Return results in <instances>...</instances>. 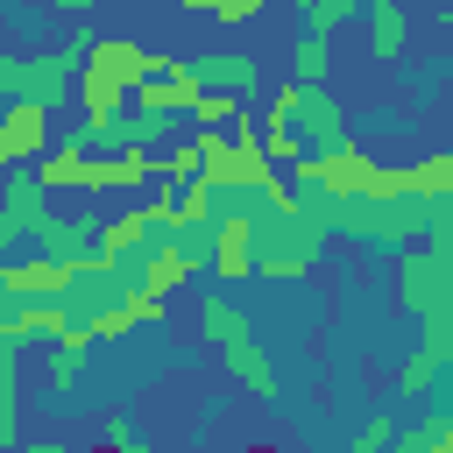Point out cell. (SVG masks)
<instances>
[{"label": "cell", "instance_id": "4316f807", "mask_svg": "<svg viewBox=\"0 0 453 453\" xmlns=\"http://www.w3.org/2000/svg\"><path fill=\"white\" fill-rule=\"evenodd\" d=\"M106 439H113V446H142V432L127 425V411H106Z\"/></svg>", "mask_w": 453, "mask_h": 453}, {"label": "cell", "instance_id": "d4e9b609", "mask_svg": "<svg viewBox=\"0 0 453 453\" xmlns=\"http://www.w3.org/2000/svg\"><path fill=\"white\" fill-rule=\"evenodd\" d=\"M262 7H269V0H219V7H212V21H219V28H241V21H255Z\"/></svg>", "mask_w": 453, "mask_h": 453}, {"label": "cell", "instance_id": "8992f818", "mask_svg": "<svg viewBox=\"0 0 453 453\" xmlns=\"http://www.w3.org/2000/svg\"><path fill=\"white\" fill-rule=\"evenodd\" d=\"M163 311H170V297L149 290V283H134V290H120V297L92 319V333H99V340H120V333H134V326H163Z\"/></svg>", "mask_w": 453, "mask_h": 453}, {"label": "cell", "instance_id": "d6986e66", "mask_svg": "<svg viewBox=\"0 0 453 453\" xmlns=\"http://www.w3.org/2000/svg\"><path fill=\"white\" fill-rule=\"evenodd\" d=\"M396 453H453V411H439V418L396 432Z\"/></svg>", "mask_w": 453, "mask_h": 453}, {"label": "cell", "instance_id": "ba28073f", "mask_svg": "<svg viewBox=\"0 0 453 453\" xmlns=\"http://www.w3.org/2000/svg\"><path fill=\"white\" fill-rule=\"evenodd\" d=\"M35 248H50V255H64V262L99 255V212H50V219L35 226Z\"/></svg>", "mask_w": 453, "mask_h": 453}, {"label": "cell", "instance_id": "44dd1931", "mask_svg": "<svg viewBox=\"0 0 453 453\" xmlns=\"http://www.w3.org/2000/svg\"><path fill=\"white\" fill-rule=\"evenodd\" d=\"M262 142H269V156H276V170H297V163L311 156V142H304V127H269V120H262Z\"/></svg>", "mask_w": 453, "mask_h": 453}, {"label": "cell", "instance_id": "9a60e30c", "mask_svg": "<svg viewBox=\"0 0 453 453\" xmlns=\"http://www.w3.org/2000/svg\"><path fill=\"white\" fill-rule=\"evenodd\" d=\"M21 432V340H0V446Z\"/></svg>", "mask_w": 453, "mask_h": 453}, {"label": "cell", "instance_id": "4fadbf2b", "mask_svg": "<svg viewBox=\"0 0 453 453\" xmlns=\"http://www.w3.org/2000/svg\"><path fill=\"white\" fill-rule=\"evenodd\" d=\"M92 326H71V333H57V347H50V361H42V375H50V389H71L78 375H85V354H92Z\"/></svg>", "mask_w": 453, "mask_h": 453}, {"label": "cell", "instance_id": "ac0fdd59", "mask_svg": "<svg viewBox=\"0 0 453 453\" xmlns=\"http://www.w3.org/2000/svg\"><path fill=\"white\" fill-rule=\"evenodd\" d=\"M326 71H333V35H311L304 28V42L290 50V78L297 85H326Z\"/></svg>", "mask_w": 453, "mask_h": 453}, {"label": "cell", "instance_id": "cb8c5ba5", "mask_svg": "<svg viewBox=\"0 0 453 453\" xmlns=\"http://www.w3.org/2000/svg\"><path fill=\"white\" fill-rule=\"evenodd\" d=\"M439 368H446V361H439L432 347H418V354L403 361V375H396V389H403V396H425V389L439 382Z\"/></svg>", "mask_w": 453, "mask_h": 453}, {"label": "cell", "instance_id": "f546056e", "mask_svg": "<svg viewBox=\"0 0 453 453\" xmlns=\"http://www.w3.org/2000/svg\"><path fill=\"white\" fill-rule=\"evenodd\" d=\"M0 170H7V149H0Z\"/></svg>", "mask_w": 453, "mask_h": 453}, {"label": "cell", "instance_id": "83f0119b", "mask_svg": "<svg viewBox=\"0 0 453 453\" xmlns=\"http://www.w3.org/2000/svg\"><path fill=\"white\" fill-rule=\"evenodd\" d=\"M439 28H446V35H453V0H446V7H439Z\"/></svg>", "mask_w": 453, "mask_h": 453}, {"label": "cell", "instance_id": "603a6c76", "mask_svg": "<svg viewBox=\"0 0 453 453\" xmlns=\"http://www.w3.org/2000/svg\"><path fill=\"white\" fill-rule=\"evenodd\" d=\"M361 0H304V28L311 35H340V21H354Z\"/></svg>", "mask_w": 453, "mask_h": 453}, {"label": "cell", "instance_id": "7402d4cb", "mask_svg": "<svg viewBox=\"0 0 453 453\" xmlns=\"http://www.w3.org/2000/svg\"><path fill=\"white\" fill-rule=\"evenodd\" d=\"M205 177V142H177L163 156V184H198Z\"/></svg>", "mask_w": 453, "mask_h": 453}, {"label": "cell", "instance_id": "30bf717a", "mask_svg": "<svg viewBox=\"0 0 453 453\" xmlns=\"http://www.w3.org/2000/svg\"><path fill=\"white\" fill-rule=\"evenodd\" d=\"M85 170H92V149L71 134V142H57V149H42L35 156V177L50 184V191H78L85 198Z\"/></svg>", "mask_w": 453, "mask_h": 453}, {"label": "cell", "instance_id": "e0dca14e", "mask_svg": "<svg viewBox=\"0 0 453 453\" xmlns=\"http://www.w3.org/2000/svg\"><path fill=\"white\" fill-rule=\"evenodd\" d=\"M403 184H411L418 198H453V149H439V156H418V163L403 170Z\"/></svg>", "mask_w": 453, "mask_h": 453}, {"label": "cell", "instance_id": "277c9868", "mask_svg": "<svg viewBox=\"0 0 453 453\" xmlns=\"http://www.w3.org/2000/svg\"><path fill=\"white\" fill-rule=\"evenodd\" d=\"M212 276H219V283L255 276V219H248V212H219V219H212Z\"/></svg>", "mask_w": 453, "mask_h": 453}, {"label": "cell", "instance_id": "5b68a950", "mask_svg": "<svg viewBox=\"0 0 453 453\" xmlns=\"http://www.w3.org/2000/svg\"><path fill=\"white\" fill-rule=\"evenodd\" d=\"M71 283V262L50 255V248H28V255H7V297H64Z\"/></svg>", "mask_w": 453, "mask_h": 453}, {"label": "cell", "instance_id": "2e32d148", "mask_svg": "<svg viewBox=\"0 0 453 453\" xmlns=\"http://www.w3.org/2000/svg\"><path fill=\"white\" fill-rule=\"evenodd\" d=\"M198 333H205L212 347H226V340H241V333H255V326H248V311H241V304L205 297V304H198Z\"/></svg>", "mask_w": 453, "mask_h": 453}, {"label": "cell", "instance_id": "5bb4252c", "mask_svg": "<svg viewBox=\"0 0 453 453\" xmlns=\"http://www.w3.org/2000/svg\"><path fill=\"white\" fill-rule=\"evenodd\" d=\"M198 71H205V85H219V92H234V99L262 92V64H255V57H241V50H219V57H205Z\"/></svg>", "mask_w": 453, "mask_h": 453}, {"label": "cell", "instance_id": "52a82bcc", "mask_svg": "<svg viewBox=\"0 0 453 453\" xmlns=\"http://www.w3.org/2000/svg\"><path fill=\"white\" fill-rule=\"evenodd\" d=\"M219 361H226V375H241L262 403H283V375H276V361H269V347H262L255 333L226 340V347H219Z\"/></svg>", "mask_w": 453, "mask_h": 453}, {"label": "cell", "instance_id": "6da1fadb", "mask_svg": "<svg viewBox=\"0 0 453 453\" xmlns=\"http://www.w3.org/2000/svg\"><path fill=\"white\" fill-rule=\"evenodd\" d=\"M326 234H333V226H326L319 212H304V205L262 212V219H255V276H269V283L311 276L319 255H326Z\"/></svg>", "mask_w": 453, "mask_h": 453}, {"label": "cell", "instance_id": "9c48e42d", "mask_svg": "<svg viewBox=\"0 0 453 453\" xmlns=\"http://www.w3.org/2000/svg\"><path fill=\"white\" fill-rule=\"evenodd\" d=\"M361 14H368V57L396 64L403 42H411V14H403V0H361Z\"/></svg>", "mask_w": 453, "mask_h": 453}, {"label": "cell", "instance_id": "8fae6325", "mask_svg": "<svg viewBox=\"0 0 453 453\" xmlns=\"http://www.w3.org/2000/svg\"><path fill=\"white\" fill-rule=\"evenodd\" d=\"M297 127H304V142H311V149H340V142H354V134H347V113L326 99V85H311V92H304Z\"/></svg>", "mask_w": 453, "mask_h": 453}, {"label": "cell", "instance_id": "7c38bea8", "mask_svg": "<svg viewBox=\"0 0 453 453\" xmlns=\"http://www.w3.org/2000/svg\"><path fill=\"white\" fill-rule=\"evenodd\" d=\"M191 276H198V262H191L170 234H163L156 248H142V283H149V290H163V297H170V290H177V283H191Z\"/></svg>", "mask_w": 453, "mask_h": 453}, {"label": "cell", "instance_id": "f1b7e54d", "mask_svg": "<svg viewBox=\"0 0 453 453\" xmlns=\"http://www.w3.org/2000/svg\"><path fill=\"white\" fill-rule=\"evenodd\" d=\"M0 205H7V184H0Z\"/></svg>", "mask_w": 453, "mask_h": 453}, {"label": "cell", "instance_id": "ffe728a7", "mask_svg": "<svg viewBox=\"0 0 453 453\" xmlns=\"http://www.w3.org/2000/svg\"><path fill=\"white\" fill-rule=\"evenodd\" d=\"M191 120H198V127H234V120H241V99H234V92H219V85H205V92H198V106H191Z\"/></svg>", "mask_w": 453, "mask_h": 453}, {"label": "cell", "instance_id": "3957f363", "mask_svg": "<svg viewBox=\"0 0 453 453\" xmlns=\"http://www.w3.org/2000/svg\"><path fill=\"white\" fill-rule=\"evenodd\" d=\"M368 163H375V156L354 149V142H340V149H311V156L297 163V184H304V191H326V198H354Z\"/></svg>", "mask_w": 453, "mask_h": 453}, {"label": "cell", "instance_id": "484cf974", "mask_svg": "<svg viewBox=\"0 0 453 453\" xmlns=\"http://www.w3.org/2000/svg\"><path fill=\"white\" fill-rule=\"evenodd\" d=\"M396 432H389V418H368L361 432H354V453H375V446H389Z\"/></svg>", "mask_w": 453, "mask_h": 453}, {"label": "cell", "instance_id": "7a4b0ae2", "mask_svg": "<svg viewBox=\"0 0 453 453\" xmlns=\"http://www.w3.org/2000/svg\"><path fill=\"white\" fill-rule=\"evenodd\" d=\"M50 99H28V92H14L7 106H0V149H7V163H35L42 149H50Z\"/></svg>", "mask_w": 453, "mask_h": 453}]
</instances>
